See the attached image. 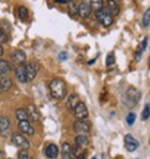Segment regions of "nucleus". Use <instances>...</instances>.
I'll return each mask as SVG.
<instances>
[{"label": "nucleus", "mask_w": 150, "mask_h": 159, "mask_svg": "<svg viewBox=\"0 0 150 159\" xmlns=\"http://www.w3.org/2000/svg\"><path fill=\"white\" fill-rule=\"evenodd\" d=\"M50 93H51V97L55 98V99H64L65 95H66V84L63 79L60 78H55L51 80L50 85Z\"/></svg>", "instance_id": "nucleus-1"}, {"label": "nucleus", "mask_w": 150, "mask_h": 159, "mask_svg": "<svg viewBox=\"0 0 150 159\" xmlns=\"http://www.w3.org/2000/svg\"><path fill=\"white\" fill-rule=\"evenodd\" d=\"M96 19L105 28L106 26H110L113 24V21H114V18L110 15V13L106 10V8H103V9H100V10L96 11Z\"/></svg>", "instance_id": "nucleus-2"}, {"label": "nucleus", "mask_w": 150, "mask_h": 159, "mask_svg": "<svg viewBox=\"0 0 150 159\" xmlns=\"http://www.w3.org/2000/svg\"><path fill=\"white\" fill-rule=\"evenodd\" d=\"M11 142L13 144H15L16 147L21 148L23 150H28L29 147H30V143L29 140L25 138V135H23L21 133H14L13 137H11Z\"/></svg>", "instance_id": "nucleus-3"}, {"label": "nucleus", "mask_w": 150, "mask_h": 159, "mask_svg": "<svg viewBox=\"0 0 150 159\" xmlns=\"http://www.w3.org/2000/svg\"><path fill=\"white\" fill-rule=\"evenodd\" d=\"M74 130L79 135H86L90 132V123L86 120H77L74 123Z\"/></svg>", "instance_id": "nucleus-4"}, {"label": "nucleus", "mask_w": 150, "mask_h": 159, "mask_svg": "<svg viewBox=\"0 0 150 159\" xmlns=\"http://www.w3.org/2000/svg\"><path fill=\"white\" fill-rule=\"evenodd\" d=\"M74 113H75V116H77L79 120H85V118H86L88 114H89L88 107L85 105V103L79 102L78 105L75 107V109H74Z\"/></svg>", "instance_id": "nucleus-5"}, {"label": "nucleus", "mask_w": 150, "mask_h": 159, "mask_svg": "<svg viewBox=\"0 0 150 159\" xmlns=\"http://www.w3.org/2000/svg\"><path fill=\"white\" fill-rule=\"evenodd\" d=\"M139 99H140V93H139L138 90H135L134 88H130V89H128V92L125 93L124 102L128 104V102L131 100V102H130V107H131V105L136 104V103L139 102Z\"/></svg>", "instance_id": "nucleus-6"}, {"label": "nucleus", "mask_w": 150, "mask_h": 159, "mask_svg": "<svg viewBox=\"0 0 150 159\" xmlns=\"http://www.w3.org/2000/svg\"><path fill=\"white\" fill-rule=\"evenodd\" d=\"M25 71H26V80L31 82L35 79L38 71H39V66L36 63H29L28 65H25Z\"/></svg>", "instance_id": "nucleus-7"}, {"label": "nucleus", "mask_w": 150, "mask_h": 159, "mask_svg": "<svg viewBox=\"0 0 150 159\" xmlns=\"http://www.w3.org/2000/svg\"><path fill=\"white\" fill-rule=\"evenodd\" d=\"M124 143H125V148L128 152H134L138 149L139 147V142L131 135V134H126L124 138Z\"/></svg>", "instance_id": "nucleus-8"}, {"label": "nucleus", "mask_w": 150, "mask_h": 159, "mask_svg": "<svg viewBox=\"0 0 150 159\" xmlns=\"http://www.w3.org/2000/svg\"><path fill=\"white\" fill-rule=\"evenodd\" d=\"M90 13H91V8H90L89 2H83V3L78 7V14H79L83 19L88 18V16L90 15Z\"/></svg>", "instance_id": "nucleus-9"}, {"label": "nucleus", "mask_w": 150, "mask_h": 159, "mask_svg": "<svg viewBox=\"0 0 150 159\" xmlns=\"http://www.w3.org/2000/svg\"><path fill=\"white\" fill-rule=\"evenodd\" d=\"M106 10L110 13V15L113 18H114L120 13V5H119L118 2H113V0H110V2L106 3Z\"/></svg>", "instance_id": "nucleus-10"}, {"label": "nucleus", "mask_w": 150, "mask_h": 159, "mask_svg": "<svg viewBox=\"0 0 150 159\" xmlns=\"http://www.w3.org/2000/svg\"><path fill=\"white\" fill-rule=\"evenodd\" d=\"M26 113H28L29 119H31L33 122H39V119H40V111L38 110L36 107L29 105V107L26 108Z\"/></svg>", "instance_id": "nucleus-11"}, {"label": "nucleus", "mask_w": 150, "mask_h": 159, "mask_svg": "<svg viewBox=\"0 0 150 159\" xmlns=\"http://www.w3.org/2000/svg\"><path fill=\"white\" fill-rule=\"evenodd\" d=\"M11 59H13L14 63H16L19 65H24V63L26 60V55H25V53L23 50H15L11 54Z\"/></svg>", "instance_id": "nucleus-12"}, {"label": "nucleus", "mask_w": 150, "mask_h": 159, "mask_svg": "<svg viewBox=\"0 0 150 159\" xmlns=\"http://www.w3.org/2000/svg\"><path fill=\"white\" fill-rule=\"evenodd\" d=\"M58 154H59V148H58L56 144L51 143V144H49V145L46 147V149H45V155H46L49 159H55V158L58 157Z\"/></svg>", "instance_id": "nucleus-13"}, {"label": "nucleus", "mask_w": 150, "mask_h": 159, "mask_svg": "<svg viewBox=\"0 0 150 159\" xmlns=\"http://www.w3.org/2000/svg\"><path fill=\"white\" fill-rule=\"evenodd\" d=\"M11 87H13V82H11L10 78L3 76L2 79H0V93H4V92L10 90Z\"/></svg>", "instance_id": "nucleus-14"}, {"label": "nucleus", "mask_w": 150, "mask_h": 159, "mask_svg": "<svg viewBox=\"0 0 150 159\" xmlns=\"http://www.w3.org/2000/svg\"><path fill=\"white\" fill-rule=\"evenodd\" d=\"M19 128L23 133H25L26 135H33L34 134V128L33 125L29 123V120H24V122H19Z\"/></svg>", "instance_id": "nucleus-15"}, {"label": "nucleus", "mask_w": 150, "mask_h": 159, "mask_svg": "<svg viewBox=\"0 0 150 159\" xmlns=\"http://www.w3.org/2000/svg\"><path fill=\"white\" fill-rule=\"evenodd\" d=\"M10 128V120L8 116H4V115H0V133L2 134H5L8 133Z\"/></svg>", "instance_id": "nucleus-16"}, {"label": "nucleus", "mask_w": 150, "mask_h": 159, "mask_svg": "<svg viewBox=\"0 0 150 159\" xmlns=\"http://www.w3.org/2000/svg\"><path fill=\"white\" fill-rule=\"evenodd\" d=\"M15 74H16V78L20 83H26V71H25V65H20L16 68L15 70Z\"/></svg>", "instance_id": "nucleus-17"}, {"label": "nucleus", "mask_w": 150, "mask_h": 159, "mask_svg": "<svg viewBox=\"0 0 150 159\" xmlns=\"http://www.w3.org/2000/svg\"><path fill=\"white\" fill-rule=\"evenodd\" d=\"M9 71H11V65L7 60H0V78L5 76Z\"/></svg>", "instance_id": "nucleus-18"}, {"label": "nucleus", "mask_w": 150, "mask_h": 159, "mask_svg": "<svg viewBox=\"0 0 150 159\" xmlns=\"http://www.w3.org/2000/svg\"><path fill=\"white\" fill-rule=\"evenodd\" d=\"M68 107H69V109H71V110H74L75 109V107L78 105V103H79V98H78V95L77 94H70L69 95V98H68Z\"/></svg>", "instance_id": "nucleus-19"}, {"label": "nucleus", "mask_w": 150, "mask_h": 159, "mask_svg": "<svg viewBox=\"0 0 150 159\" xmlns=\"http://www.w3.org/2000/svg\"><path fill=\"white\" fill-rule=\"evenodd\" d=\"M15 115H16V118H18V120H19V122L29 120V116H28V113H26V110H25V109H21V108L16 109Z\"/></svg>", "instance_id": "nucleus-20"}, {"label": "nucleus", "mask_w": 150, "mask_h": 159, "mask_svg": "<svg viewBox=\"0 0 150 159\" xmlns=\"http://www.w3.org/2000/svg\"><path fill=\"white\" fill-rule=\"evenodd\" d=\"M75 142H77V145L83 148V147H86L89 144V138L88 135H78L75 138Z\"/></svg>", "instance_id": "nucleus-21"}, {"label": "nucleus", "mask_w": 150, "mask_h": 159, "mask_svg": "<svg viewBox=\"0 0 150 159\" xmlns=\"http://www.w3.org/2000/svg\"><path fill=\"white\" fill-rule=\"evenodd\" d=\"M71 147H70V144L69 143H64L63 144V149H61V155H63V158L64 159H69L70 157H71Z\"/></svg>", "instance_id": "nucleus-22"}, {"label": "nucleus", "mask_w": 150, "mask_h": 159, "mask_svg": "<svg viewBox=\"0 0 150 159\" xmlns=\"http://www.w3.org/2000/svg\"><path fill=\"white\" fill-rule=\"evenodd\" d=\"M89 4H90V8L91 9H95L96 11L104 8L103 7L104 5V2H101V0H94V2H89Z\"/></svg>", "instance_id": "nucleus-23"}, {"label": "nucleus", "mask_w": 150, "mask_h": 159, "mask_svg": "<svg viewBox=\"0 0 150 159\" xmlns=\"http://www.w3.org/2000/svg\"><path fill=\"white\" fill-rule=\"evenodd\" d=\"M149 24H150V9H146V11H145V14L143 16V25L145 28H148Z\"/></svg>", "instance_id": "nucleus-24"}, {"label": "nucleus", "mask_w": 150, "mask_h": 159, "mask_svg": "<svg viewBox=\"0 0 150 159\" xmlns=\"http://www.w3.org/2000/svg\"><path fill=\"white\" fill-rule=\"evenodd\" d=\"M69 5H70V8H69L70 15H77V14H78V7H79V5L75 3V2H70Z\"/></svg>", "instance_id": "nucleus-25"}, {"label": "nucleus", "mask_w": 150, "mask_h": 159, "mask_svg": "<svg viewBox=\"0 0 150 159\" xmlns=\"http://www.w3.org/2000/svg\"><path fill=\"white\" fill-rule=\"evenodd\" d=\"M18 158H19V159H33L31 154H30L28 150H20V152L18 153Z\"/></svg>", "instance_id": "nucleus-26"}, {"label": "nucleus", "mask_w": 150, "mask_h": 159, "mask_svg": "<svg viewBox=\"0 0 150 159\" xmlns=\"http://www.w3.org/2000/svg\"><path fill=\"white\" fill-rule=\"evenodd\" d=\"M19 16H20L21 20H25L28 18V10H26L25 7H20L19 8Z\"/></svg>", "instance_id": "nucleus-27"}, {"label": "nucleus", "mask_w": 150, "mask_h": 159, "mask_svg": "<svg viewBox=\"0 0 150 159\" xmlns=\"http://www.w3.org/2000/svg\"><path fill=\"white\" fill-rule=\"evenodd\" d=\"M135 118H136V115H135L134 113H129L128 116H126V123H128L129 125H133V124L135 123Z\"/></svg>", "instance_id": "nucleus-28"}, {"label": "nucleus", "mask_w": 150, "mask_h": 159, "mask_svg": "<svg viewBox=\"0 0 150 159\" xmlns=\"http://www.w3.org/2000/svg\"><path fill=\"white\" fill-rule=\"evenodd\" d=\"M149 114H150V107H149V104H146L145 105V109L143 111V115H141L143 120H148V119H149Z\"/></svg>", "instance_id": "nucleus-29"}, {"label": "nucleus", "mask_w": 150, "mask_h": 159, "mask_svg": "<svg viewBox=\"0 0 150 159\" xmlns=\"http://www.w3.org/2000/svg\"><path fill=\"white\" fill-rule=\"evenodd\" d=\"M114 63H115V58H114V54L111 53V54H109L108 58H106V65L110 66V65H113Z\"/></svg>", "instance_id": "nucleus-30"}, {"label": "nucleus", "mask_w": 150, "mask_h": 159, "mask_svg": "<svg viewBox=\"0 0 150 159\" xmlns=\"http://www.w3.org/2000/svg\"><path fill=\"white\" fill-rule=\"evenodd\" d=\"M8 42V36L7 34L3 31V30H0V45H2L3 43H7Z\"/></svg>", "instance_id": "nucleus-31"}, {"label": "nucleus", "mask_w": 150, "mask_h": 159, "mask_svg": "<svg viewBox=\"0 0 150 159\" xmlns=\"http://www.w3.org/2000/svg\"><path fill=\"white\" fill-rule=\"evenodd\" d=\"M146 45H148V38H145L144 40H143V43H141V49H140V52H141V53H143V52H145Z\"/></svg>", "instance_id": "nucleus-32"}, {"label": "nucleus", "mask_w": 150, "mask_h": 159, "mask_svg": "<svg viewBox=\"0 0 150 159\" xmlns=\"http://www.w3.org/2000/svg\"><path fill=\"white\" fill-rule=\"evenodd\" d=\"M59 58H60V60H66L68 59V54L66 53H60Z\"/></svg>", "instance_id": "nucleus-33"}, {"label": "nucleus", "mask_w": 150, "mask_h": 159, "mask_svg": "<svg viewBox=\"0 0 150 159\" xmlns=\"http://www.w3.org/2000/svg\"><path fill=\"white\" fill-rule=\"evenodd\" d=\"M2 55H3V47L0 45V57H2Z\"/></svg>", "instance_id": "nucleus-34"}, {"label": "nucleus", "mask_w": 150, "mask_h": 159, "mask_svg": "<svg viewBox=\"0 0 150 159\" xmlns=\"http://www.w3.org/2000/svg\"><path fill=\"white\" fill-rule=\"evenodd\" d=\"M3 158V154H2V152H0V159H2Z\"/></svg>", "instance_id": "nucleus-35"}, {"label": "nucleus", "mask_w": 150, "mask_h": 159, "mask_svg": "<svg viewBox=\"0 0 150 159\" xmlns=\"http://www.w3.org/2000/svg\"><path fill=\"white\" fill-rule=\"evenodd\" d=\"M93 159H96V158H95V157H94V158H93Z\"/></svg>", "instance_id": "nucleus-36"}]
</instances>
